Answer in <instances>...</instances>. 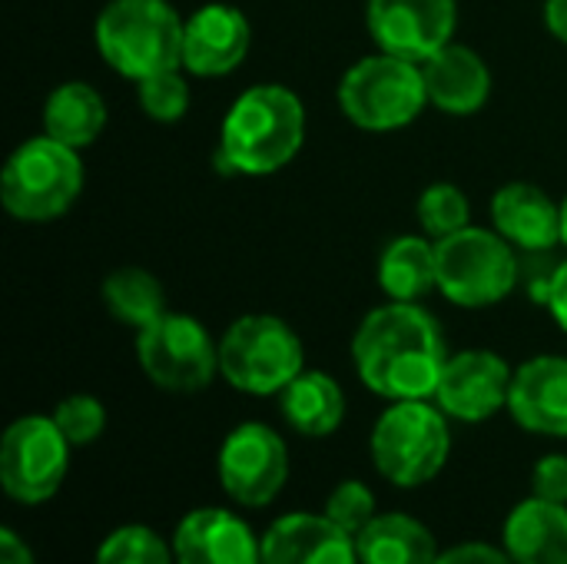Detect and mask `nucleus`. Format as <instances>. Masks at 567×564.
Here are the masks:
<instances>
[{
    "mask_svg": "<svg viewBox=\"0 0 567 564\" xmlns=\"http://www.w3.org/2000/svg\"><path fill=\"white\" fill-rule=\"evenodd\" d=\"M439 319L422 302H385L352 336V362L362 386L389 402L435 399L449 362Z\"/></svg>",
    "mask_w": 567,
    "mask_h": 564,
    "instance_id": "1",
    "label": "nucleus"
},
{
    "mask_svg": "<svg viewBox=\"0 0 567 564\" xmlns=\"http://www.w3.org/2000/svg\"><path fill=\"white\" fill-rule=\"evenodd\" d=\"M306 140V106L282 83H259L239 93L219 126L216 170L269 176L289 166Z\"/></svg>",
    "mask_w": 567,
    "mask_h": 564,
    "instance_id": "2",
    "label": "nucleus"
},
{
    "mask_svg": "<svg viewBox=\"0 0 567 564\" xmlns=\"http://www.w3.org/2000/svg\"><path fill=\"white\" fill-rule=\"evenodd\" d=\"M186 20L169 0H110L93 27L96 50L120 76L140 83L183 66Z\"/></svg>",
    "mask_w": 567,
    "mask_h": 564,
    "instance_id": "3",
    "label": "nucleus"
},
{
    "mask_svg": "<svg viewBox=\"0 0 567 564\" xmlns=\"http://www.w3.org/2000/svg\"><path fill=\"white\" fill-rule=\"evenodd\" d=\"M369 452L385 482L399 489L429 485L452 452L449 416L429 399L392 402L372 429Z\"/></svg>",
    "mask_w": 567,
    "mask_h": 564,
    "instance_id": "4",
    "label": "nucleus"
},
{
    "mask_svg": "<svg viewBox=\"0 0 567 564\" xmlns=\"http://www.w3.org/2000/svg\"><path fill=\"white\" fill-rule=\"evenodd\" d=\"M83 193L80 150L56 140L33 136L20 143L0 176V203L20 223L60 219Z\"/></svg>",
    "mask_w": 567,
    "mask_h": 564,
    "instance_id": "5",
    "label": "nucleus"
},
{
    "mask_svg": "<svg viewBox=\"0 0 567 564\" xmlns=\"http://www.w3.org/2000/svg\"><path fill=\"white\" fill-rule=\"evenodd\" d=\"M299 372H306L302 339L279 316H239L219 339V376L246 396H279Z\"/></svg>",
    "mask_w": 567,
    "mask_h": 564,
    "instance_id": "6",
    "label": "nucleus"
},
{
    "mask_svg": "<svg viewBox=\"0 0 567 564\" xmlns=\"http://www.w3.org/2000/svg\"><path fill=\"white\" fill-rule=\"evenodd\" d=\"M439 293L462 309H488L512 296L522 279L515 246L498 229L465 226L435 239Z\"/></svg>",
    "mask_w": 567,
    "mask_h": 564,
    "instance_id": "7",
    "label": "nucleus"
},
{
    "mask_svg": "<svg viewBox=\"0 0 567 564\" xmlns=\"http://www.w3.org/2000/svg\"><path fill=\"white\" fill-rule=\"evenodd\" d=\"M425 103L429 93H425L422 63L382 50L375 57H362L359 63H352L339 80V110L359 130H372V133L402 130L412 120H419Z\"/></svg>",
    "mask_w": 567,
    "mask_h": 564,
    "instance_id": "8",
    "label": "nucleus"
},
{
    "mask_svg": "<svg viewBox=\"0 0 567 564\" xmlns=\"http://www.w3.org/2000/svg\"><path fill=\"white\" fill-rule=\"evenodd\" d=\"M146 379L166 392H203L219 376V342L196 316L163 312L136 332Z\"/></svg>",
    "mask_w": 567,
    "mask_h": 564,
    "instance_id": "9",
    "label": "nucleus"
},
{
    "mask_svg": "<svg viewBox=\"0 0 567 564\" xmlns=\"http://www.w3.org/2000/svg\"><path fill=\"white\" fill-rule=\"evenodd\" d=\"M70 442L53 416H23L10 422L0 442V485L17 505L50 502L70 469Z\"/></svg>",
    "mask_w": 567,
    "mask_h": 564,
    "instance_id": "10",
    "label": "nucleus"
},
{
    "mask_svg": "<svg viewBox=\"0 0 567 564\" xmlns=\"http://www.w3.org/2000/svg\"><path fill=\"white\" fill-rule=\"evenodd\" d=\"M219 485L243 509H266L289 479V449L282 435L262 422L236 425L219 449Z\"/></svg>",
    "mask_w": 567,
    "mask_h": 564,
    "instance_id": "11",
    "label": "nucleus"
},
{
    "mask_svg": "<svg viewBox=\"0 0 567 564\" xmlns=\"http://www.w3.org/2000/svg\"><path fill=\"white\" fill-rule=\"evenodd\" d=\"M365 27L382 53L425 63L452 43L458 27L455 0H365Z\"/></svg>",
    "mask_w": 567,
    "mask_h": 564,
    "instance_id": "12",
    "label": "nucleus"
},
{
    "mask_svg": "<svg viewBox=\"0 0 567 564\" xmlns=\"http://www.w3.org/2000/svg\"><path fill=\"white\" fill-rule=\"evenodd\" d=\"M512 366L492 349H465L449 356L435 389V406L458 422H485L508 409Z\"/></svg>",
    "mask_w": 567,
    "mask_h": 564,
    "instance_id": "13",
    "label": "nucleus"
},
{
    "mask_svg": "<svg viewBox=\"0 0 567 564\" xmlns=\"http://www.w3.org/2000/svg\"><path fill=\"white\" fill-rule=\"evenodd\" d=\"M252 43V30L243 10L229 3H203L186 17L183 30V70L193 76L233 73Z\"/></svg>",
    "mask_w": 567,
    "mask_h": 564,
    "instance_id": "14",
    "label": "nucleus"
},
{
    "mask_svg": "<svg viewBox=\"0 0 567 564\" xmlns=\"http://www.w3.org/2000/svg\"><path fill=\"white\" fill-rule=\"evenodd\" d=\"M176 564H262V539L229 509H193L173 532Z\"/></svg>",
    "mask_w": 567,
    "mask_h": 564,
    "instance_id": "15",
    "label": "nucleus"
},
{
    "mask_svg": "<svg viewBox=\"0 0 567 564\" xmlns=\"http://www.w3.org/2000/svg\"><path fill=\"white\" fill-rule=\"evenodd\" d=\"M262 564H362L355 535L326 512H289L262 535Z\"/></svg>",
    "mask_w": 567,
    "mask_h": 564,
    "instance_id": "16",
    "label": "nucleus"
},
{
    "mask_svg": "<svg viewBox=\"0 0 567 564\" xmlns=\"http://www.w3.org/2000/svg\"><path fill=\"white\" fill-rule=\"evenodd\" d=\"M512 419L535 435L567 439V359L535 356L512 376Z\"/></svg>",
    "mask_w": 567,
    "mask_h": 564,
    "instance_id": "17",
    "label": "nucleus"
},
{
    "mask_svg": "<svg viewBox=\"0 0 567 564\" xmlns=\"http://www.w3.org/2000/svg\"><path fill=\"white\" fill-rule=\"evenodd\" d=\"M492 226L522 253H551L561 243V206L535 183H505L492 196Z\"/></svg>",
    "mask_w": 567,
    "mask_h": 564,
    "instance_id": "18",
    "label": "nucleus"
},
{
    "mask_svg": "<svg viewBox=\"0 0 567 564\" xmlns=\"http://www.w3.org/2000/svg\"><path fill=\"white\" fill-rule=\"evenodd\" d=\"M429 103L449 116H472L488 103L492 73L488 63L465 43H449L422 63Z\"/></svg>",
    "mask_w": 567,
    "mask_h": 564,
    "instance_id": "19",
    "label": "nucleus"
},
{
    "mask_svg": "<svg viewBox=\"0 0 567 564\" xmlns=\"http://www.w3.org/2000/svg\"><path fill=\"white\" fill-rule=\"evenodd\" d=\"M502 542L515 564H567V505L538 495L518 502L505 519Z\"/></svg>",
    "mask_w": 567,
    "mask_h": 564,
    "instance_id": "20",
    "label": "nucleus"
},
{
    "mask_svg": "<svg viewBox=\"0 0 567 564\" xmlns=\"http://www.w3.org/2000/svg\"><path fill=\"white\" fill-rule=\"evenodd\" d=\"M355 548L362 564H435L442 555L435 535L405 512L375 515L355 535Z\"/></svg>",
    "mask_w": 567,
    "mask_h": 564,
    "instance_id": "21",
    "label": "nucleus"
},
{
    "mask_svg": "<svg viewBox=\"0 0 567 564\" xmlns=\"http://www.w3.org/2000/svg\"><path fill=\"white\" fill-rule=\"evenodd\" d=\"M279 409L286 425L296 429L299 435L326 439L346 419V396L329 372H299L279 392Z\"/></svg>",
    "mask_w": 567,
    "mask_h": 564,
    "instance_id": "22",
    "label": "nucleus"
},
{
    "mask_svg": "<svg viewBox=\"0 0 567 564\" xmlns=\"http://www.w3.org/2000/svg\"><path fill=\"white\" fill-rule=\"evenodd\" d=\"M106 126V100L83 80L60 83L43 103V133L63 146L83 150Z\"/></svg>",
    "mask_w": 567,
    "mask_h": 564,
    "instance_id": "23",
    "label": "nucleus"
},
{
    "mask_svg": "<svg viewBox=\"0 0 567 564\" xmlns=\"http://www.w3.org/2000/svg\"><path fill=\"white\" fill-rule=\"evenodd\" d=\"M379 286L392 302H422V296L439 289L435 243L425 236L392 239L379 259Z\"/></svg>",
    "mask_w": 567,
    "mask_h": 564,
    "instance_id": "24",
    "label": "nucleus"
},
{
    "mask_svg": "<svg viewBox=\"0 0 567 564\" xmlns=\"http://www.w3.org/2000/svg\"><path fill=\"white\" fill-rule=\"evenodd\" d=\"M103 306L116 322L140 332L166 312V293L153 273L140 266H120L103 279Z\"/></svg>",
    "mask_w": 567,
    "mask_h": 564,
    "instance_id": "25",
    "label": "nucleus"
},
{
    "mask_svg": "<svg viewBox=\"0 0 567 564\" xmlns=\"http://www.w3.org/2000/svg\"><path fill=\"white\" fill-rule=\"evenodd\" d=\"M93 564H176V555L153 529L123 525L100 542Z\"/></svg>",
    "mask_w": 567,
    "mask_h": 564,
    "instance_id": "26",
    "label": "nucleus"
},
{
    "mask_svg": "<svg viewBox=\"0 0 567 564\" xmlns=\"http://www.w3.org/2000/svg\"><path fill=\"white\" fill-rule=\"evenodd\" d=\"M419 226L425 229V236L432 239H445L468 223L472 216V206H468V196L455 186V183H432L422 196H419Z\"/></svg>",
    "mask_w": 567,
    "mask_h": 564,
    "instance_id": "27",
    "label": "nucleus"
},
{
    "mask_svg": "<svg viewBox=\"0 0 567 564\" xmlns=\"http://www.w3.org/2000/svg\"><path fill=\"white\" fill-rule=\"evenodd\" d=\"M136 96L140 106L150 120L156 123H176L186 116L189 110V83L183 76V66L173 70H159L146 80L136 83Z\"/></svg>",
    "mask_w": 567,
    "mask_h": 564,
    "instance_id": "28",
    "label": "nucleus"
},
{
    "mask_svg": "<svg viewBox=\"0 0 567 564\" xmlns=\"http://www.w3.org/2000/svg\"><path fill=\"white\" fill-rule=\"evenodd\" d=\"M53 422L60 425V432L66 435V442L73 449L80 445H93L103 429H106V409L100 399L93 396H66L56 409H53Z\"/></svg>",
    "mask_w": 567,
    "mask_h": 564,
    "instance_id": "29",
    "label": "nucleus"
},
{
    "mask_svg": "<svg viewBox=\"0 0 567 564\" xmlns=\"http://www.w3.org/2000/svg\"><path fill=\"white\" fill-rule=\"evenodd\" d=\"M326 515H329L339 529H346L349 535H359V532L379 515L375 495H372V489H369L365 482L346 479V482H339V485L332 489V495H329V502H326Z\"/></svg>",
    "mask_w": 567,
    "mask_h": 564,
    "instance_id": "30",
    "label": "nucleus"
},
{
    "mask_svg": "<svg viewBox=\"0 0 567 564\" xmlns=\"http://www.w3.org/2000/svg\"><path fill=\"white\" fill-rule=\"evenodd\" d=\"M532 492L538 499L567 505V455H545L538 459L535 472H532Z\"/></svg>",
    "mask_w": 567,
    "mask_h": 564,
    "instance_id": "31",
    "label": "nucleus"
},
{
    "mask_svg": "<svg viewBox=\"0 0 567 564\" xmlns=\"http://www.w3.org/2000/svg\"><path fill=\"white\" fill-rule=\"evenodd\" d=\"M435 564H515L505 548H495L488 542H462L439 555Z\"/></svg>",
    "mask_w": 567,
    "mask_h": 564,
    "instance_id": "32",
    "label": "nucleus"
},
{
    "mask_svg": "<svg viewBox=\"0 0 567 564\" xmlns=\"http://www.w3.org/2000/svg\"><path fill=\"white\" fill-rule=\"evenodd\" d=\"M548 312L555 316V322L567 332V259L558 263L555 269V279H551V289H548Z\"/></svg>",
    "mask_w": 567,
    "mask_h": 564,
    "instance_id": "33",
    "label": "nucleus"
},
{
    "mask_svg": "<svg viewBox=\"0 0 567 564\" xmlns=\"http://www.w3.org/2000/svg\"><path fill=\"white\" fill-rule=\"evenodd\" d=\"M0 564H37L33 562L30 545L13 529H3L0 532Z\"/></svg>",
    "mask_w": 567,
    "mask_h": 564,
    "instance_id": "34",
    "label": "nucleus"
},
{
    "mask_svg": "<svg viewBox=\"0 0 567 564\" xmlns=\"http://www.w3.org/2000/svg\"><path fill=\"white\" fill-rule=\"evenodd\" d=\"M545 23L551 37L567 43V0H545Z\"/></svg>",
    "mask_w": 567,
    "mask_h": 564,
    "instance_id": "35",
    "label": "nucleus"
},
{
    "mask_svg": "<svg viewBox=\"0 0 567 564\" xmlns=\"http://www.w3.org/2000/svg\"><path fill=\"white\" fill-rule=\"evenodd\" d=\"M561 246H567V196L561 203Z\"/></svg>",
    "mask_w": 567,
    "mask_h": 564,
    "instance_id": "36",
    "label": "nucleus"
}]
</instances>
